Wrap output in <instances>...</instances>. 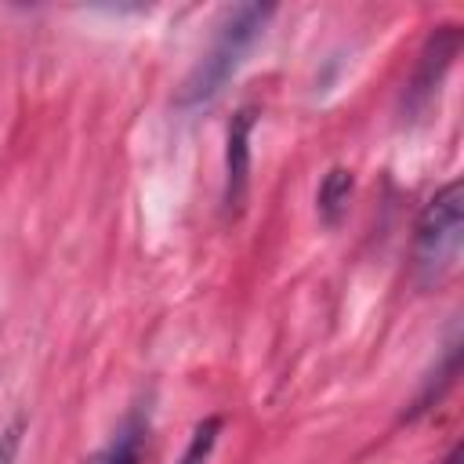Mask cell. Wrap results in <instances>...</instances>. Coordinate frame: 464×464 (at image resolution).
<instances>
[{
    "mask_svg": "<svg viewBox=\"0 0 464 464\" xmlns=\"http://www.w3.org/2000/svg\"><path fill=\"white\" fill-rule=\"evenodd\" d=\"M272 14H276V7H268V4H239V7H232L225 14V22L218 25V36H214L210 51L185 76L174 105L178 109H207L225 91V83L236 76V69L246 62L250 47L261 40V33H265Z\"/></svg>",
    "mask_w": 464,
    "mask_h": 464,
    "instance_id": "1",
    "label": "cell"
},
{
    "mask_svg": "<svg viewBox=\"0 0 464 464\" xmlns=\"http://www.w3.org/2000/svg\"><path fill=\"white\" fill-rule=\"evenodd\" d=\"M464 239V185H442L413 225V265L424 283H439L460 257Z\"/></svg>",
    "mask_w": 464,
    "mask_h": 464,
    "instance_id": "2",
    "label": "cell"
},
{
    "mask_svg": "<svg viewBox=\"0 0 464 464\" xmlns=\"http://www.w3.org/2000/svg\"><path fill=\"white\" fill-rule=\"evenodd\" d=\"M257 112L246 105L232 116L228 138H225V210L239 214L246 188H250V134H254Z\"/></svg>",
    "mask_w": 464,
    "mask_h": 464,
    "instance_id": "3",
    "label": "cell"
},
{
    "mask_svg": "<svg viewBox=\"0 0 464 464\" xmlns=\"http://www.w3.org/2000/svg\"><path fill=\"white\" fill-rule=\"evenodd\" d=\"M149 428H152L149 406H134L116 424V431L83 464H141L145 460V446H149Z\"/></svg>",
    "mask_w": 464,
    "mask_h": 464,
    "instance_id": "4",
    "label": "cell"
},
{
    "mask_svg": "<svg viewBox=\"0 0 464 464\" xmlns=\"http://www.w3.org/2000/svg\"><path fill=\"white\" fill-rule=\"evenodd\" d=\"M457 51H460V33H457V25H439V29L431 33V40H428V47H424V54H420V69H417V76H413V83H410V102H413V105L428 102L431 91H439L442 72L450 69V62L457 58Z\"/></svg>",
    "mask_w": 464,
    "mask_h": 464,
    "instance_id": "5",
    "label": "cell"
},
{
    "mask_svg": "<svg viewBox=\"0 0 464 464\" xmlns=\"http://www.w3.org/2000/svg\"><path fill=\"white\" fill-rule=\"evenodd\" d=\"M352 192H355V178L348 167H330L319 192H315V207H319V218L326 225H341V218L348 214L352 207Z\"/></svg>",
    "mask_w": 464,
    "mask_h": 464,
    "instance_id": "6",
    "label": "cell"
},
{
    "mask_svg": "<svg viewBox=\"0 0 464 464\" xmlns=\"http://www.w3.org/2000/svg\"><path fill=\"white\" fill-rule=\"evenodd\" d=\"M221 424H225L221 417L199 420V424L192 428V439H188V446H185V453H181L178 464H210L214 446H218V439H221Z\"/></svg>",
    "mask_w": 464,
    "mask_h": 464,
    "instance_id": "7",
    "label": "cell"
},
{
    "mask_svg": "<svg viewBox=\"0 0 464 464\" xmlns=\"http://www.w3.org/2000/svg\"><path fill=\"white\" fill-rule=\"evenodd\" d=\"M22 435H25V417H14L11 424L0 428V464H18Z\"/></svg>",
    "mask_w": 464,
    "mask_h": 464,
    "instance_id": "8",
    "label": "cell"
},
{
    "mask_svg": "<svg viewBox=\"0 0 464 464\" xmlns=\"http://www.w3.org/2000/svg\"><path fill=\"white\" fill-rule=\"evenodd\" d=\"M442 464H460V446H453V450H450V457H446Z\"/></svg>",
    "mask_w": 464,
    "mask_h": 464,
    "instance_id": "9",
    "label": "cell"
}]
</instances>
